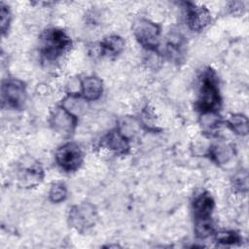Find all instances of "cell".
I'll return each instance as SVG.
<instances>
[{"label":"cell","instance_id":"cell-6","mask_svg":"<svg viewBox=\"0 0 249 249\" xmlns=\"http://www.w3.org/2000/svg\"><path fill=\"white\" fill-rule=\"evenodd\" d=\"M69 220L70 224L78 231H85L94 225L96 220L95 210L89 203L76 205L70 211Z\"/></svg>","mask_w":249,"mask_h":249},{"label":"cell","instance_id":"cell-15","mask_svg":"<svg viewBox=\"0 0 249 249\" xmlns=\"http://www.w3.org/2000/svg\"><path fill=\"white\" fill-rule=\"evenodd\" d=\"M210 155L217 162L224 163L229 160V159L231 157L232 153H231V147H229L227 144L218 143V144H215L211 148Z\"/></svg>","mask_w":249,"mask_h":249},{"label":"cell","instance_id":"cell-1","mask_svg":"<svg viewBox=\"0 0 249 249\" xmlns=\"http://www.w3.org/2000/svg\"><path fill=\"white\" fill-rule=\"evenodd\" d=\"M71 40L61 29L47 30L41 38L40 52L43 58L49 62L61 57L70 49Z\"/></svg>","mask_w":249,"mask_h":249},{"label":"cell","instance_id":"cell-9","mask_svg":"<svg viewBox=\"0 0 249 249\" xmlns=\"http://www.w3.org/2000/svg\"><path fill=\"white\" fill-rule=\"evenodd\" d=\"M193 208L196 220L210 218L214 208V200L208 193H202L195 198Z\"/></svg>","mask_w":249,"mask_h":249},{"label":"cell","instance_id":"cell-11","mask_svg":"<svg viewBox=\"0 0 249 249\" xmlns=\"http://www.w3.org/2000/svg\"><path fill=\"white\" fill-rule=\"evenodd\" d=\"M103 90L102 82L97 77H87L82 82V93L88 100H96Z\"/></svg>","mask_w":249,"mask_h":249},{"label":"cell","instance_id":"cell-3","mask_svg":"<svg viewBox=\"0 0 249 249\" xmlns=\"http://www.w3.org/2000/svg\"><path fill=\"white\" fill-rule=\"evenodd\" d=\"M55 160L64 171H75L83 161V152L76 143H67L56 151Z\"/></svg>","mask_w":249,"mask_h":249},{"label":"cell","instance_id":"cell-16","mask_svg":"<svg viewBox=\"0 0 249 249\" xmlns=\"http://www.w3.org/2000/svg\"><path fill=\"white\" fill-rule=\"evenodd\" d=\"M195 231H196V236L199 238H205V237L211 235L214 231V229H213V224H212L210 218L196 219Z\"/></svg>","mask_w":249,"mask_h":249},{"label":"cell","instance_id":"cell-17","mask_svg":"<svg viewBox=\"0 0 249 249\" xmlns=\"http://www.w3.org/2000/svg\"><path fill=\"white\" fill-rule=\"evenodd\" d=\"M216 240L223 244H235L240 241V236L234 231H224L217 232Z\"/></svg>","mask_w":249,"mask_h":249},{"label":"cell","instance_id":"cell-14","mask_svg":"<svg viewBox=\"0 0 249 249\" xmlns=\"http://www.w3.org/2000/svg\"><path fill=\"white\" fill-rule=\"evenodd\" d=\"M231 128L239 135H246L248 133V121L244 115H232L228 121Z\"/></svg>","mask_w":249,"mask_h":249},{"label":"cell","instance_id":"cell-20","mask_svg":"<svg viewBox=\"0 0 249 249\" xmlns=\"http://www.w3.org/2000/svg\"><path fill=\"white\" fill-rule=\"evenodd\" d=\"M10 22V13L9 10L6 9V7H4L3 5L1 6V27H2V32L5 33L8 25Z\"/></svg>","mask_w":249,"mask_h":249},{"label":"cell","instance_id":"cell-12","mask_svg":"<svg viewBox=\"0 0 249 249\" xmlns=\"http://www.w3.org/2000/svg\"><path fill=\"white\" fill-rule=\"evenodd\" d=\"M124 40L117 35H111L106 37L101 42V52L106 55H118L124 49Z\"/></svg>","mask_w":249,"mask_h":249},{"label":"cell","instance_id":"cell-18","mask_svg":"<svg viewBox=\"0 0 249 249\" xmlns=\"http://www.w3.org/2000/svg\"><path fill=\"white\" fill-rule=\"evenodd\" d=\"M66 196V189L63 184L56 183L53 185L50 191V198L53 202H60Z\"/></svg>","mask_w":249,"mask_h":249},{"label":"cell","instance_id":"cell-2","mask_svg":"<svg viewBox=\"0 0 249 249\" xmlns=\"http://www.w3.org/2000/svg\"><path fill=\"white\" fill-rule=\"evenodd\" d=\"M220 105V95L215 75L211 70H206L201 78L197 107L202 113L215 112Z\"/></svg>","mask_w":249,"mask_h":249},{"label":"cell","instance_id":"cell-10","mask_svg":"<svg viewBox=\"0 0 249 249\" xmlns=\"http://www.w3.org/2000/svg\"><path fill=\"white\" fill-rule=\"evenodd\" d=\"M103 146L118 155L126 154L129 149L127 139L119 131H111L103 139Z\"/></svg>","mask_w":249,"mask_h":249},{"label":"cell","instance_id":"cell-5","mask_svg":"<svg viewBox=\"0 0 249 249\" xmlns=\"http://www.w3.org/2000/svg\"><path fill=\"white\" fill-rule=\"evenodd\" d=\"M133 32L138 42L148 50H154L159 44L160 29L157 24L147 20L139 19L135 22Z\"/></svg>","mask_w":249,"mask_h":249},{"label":"cell","instance_id":"cell-19","mask_svg":"<svg viewBox=\"0 0 249 249\" xmlns=\"http://www.w3.org/2000/svg\"><path fill=\"white\" fill-rule=\"evenodd\" d=\"M248 176L246 171H241L238 173L234 178V186L235 188L239 189L241 192H246L248 187Z\"/></svg>","mask_w":249,"mask_h":249},{"label":"cell","instance_id":"cell-4","mask_svg":"<svg viewBox=\"0 0 249 249\" xmlns=\"http://www.w3.org/2000/svg\"><path fill=\"white\" fill-rule=\"evenodd\" d=\"M1 95L3 105L18 109L25 101L24 85L18 80H7L2 85Z\"/></svg>","mask_w":249,"mask_h":249},{"label":"cell","instance_id":"cell-8","mask_svg":"<svg viewBox=\"0 0 249 249\" xmlns=\"http://www.w3.org/2000/svg\"><path fill=\"white\" fill-rule=\"evenodd\" d=\"M52 124L57 131L69 133L76 124V118L66 109L57 108L52 116Z\"/></svg>","mask_w":249,"mask_h":249},{"label":"cell","instance_id":"cell-13","mask_svg":"<svg viewBox=\"0 0 249 249\" xmlns=\"http://www.w3.org/2000/svg\"><path fill=\"white\" fill-rule=\"evenodd\" d=\"M42 168L37 163H32L31 165L24 167L21 172L22 175L20 176V180H23L24 183H27L28 185H32L34 183H37L41 180L42 177Z\"/></svg>","mask_w":249,"mask_h":249},{"label":"cell","instance_id":"cell-7","mask_svg":"<svg viewBox=\"0 0 249 249\" xmlns=\"http://www.w3.org/2000/svg\"><path fill=\"white\" fill-rule=\"evenodd\" d=\"M210 19V13L206 8L196 5H192L188 8L187 21L191 29L199 31L209 24Z\"/></svg>","mask_w":249,"mask_h":249}]
</instances>
